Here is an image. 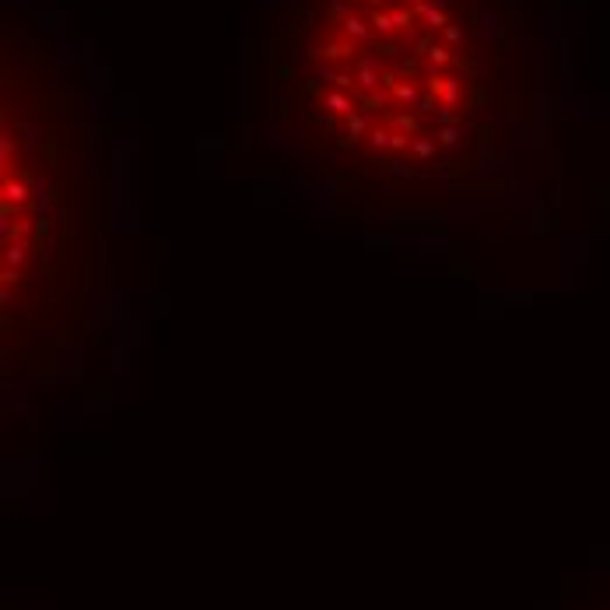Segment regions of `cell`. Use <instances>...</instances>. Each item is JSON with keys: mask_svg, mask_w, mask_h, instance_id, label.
I'll use <instances>...</instances> for the list:
<instances>
[{"mask_svg": "<svg viewBox=\"0 0 610 610\" xmlns=\"http://www.w3.org/2000/svg\"><path fill=\"white\" fill-rule=\"evenodd\" d=\"M603 610H610V600H607V603H603Z\"/></svg>", "mask_w": 610, "mask_h": 610, "instance_id": "1", "label": "cell"}]
</instances>
